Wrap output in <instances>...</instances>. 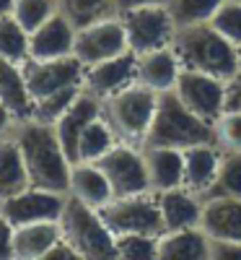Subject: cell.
<instances>
[{"mask_svg":"<svg viewBox=\"0 0 241 260\" xmlns=\"http://www.w3.org/2000/svg\"><path fill=\"white\" fill-rule=\"evenodd\" d=\"M24 159L29 185L39 190H50L57 195H68L70 182V159L55 136V127L47 122H39L34 117L18 120L13 136H11Z\"/></svg>","mask_w":241,"mask_h":260,"instance_id":"6da1fadb","label":"cell"},{"mask_svg":"<svg viewBox=\"0 0 241 260\" xmlns=\"http://www.w3.org/2000/svg\"><path fill=\"white\" fill-rule=\"evenodd\" d=\"M171 50L179 57V65L184 71L205 73L221 81H231L238 76V50L210 24L177 29L171 39Z\"/></svg>","mask_w":241,"mask_h":260,"instance_id":"7a4b0ae2","label":"cell"},{"mask_svg":"<svg viewBox=\"0 0 241 260\" xmlns=\"http://www.w3.org/2000/svg\"><path fill=\"white\" fill-rule=\"evenodd\" d=\"M203 143H215L213 125L205 122L203 117H197L194 112H189L174 91L158 94L156 115H153V122H150L143 148L161 146V148L184 151V148L203 146Z\"/></svg>","mask_w":241,"mask_h":260,"instance_id":"3957f363","label":"cell"},{"mask_svg":"<svg viewBox=\"0 0 241 260\" xmlns=\"http://www.w3.org/2000/svg\"><path fill=\"white\" fill-rule=\"evenodd\" d=\"M156 102L158 94H153L140 83H130L122 91L101 99V117L112 127L119 143L143 148L153 115H156Z\"/></svg>","mask_w":241,"mask_h":260,"instance_id":"277c9868","label":"cell"},{"mask_svg":"<svg viewBox=\"0 0 241 260\" xmlns=\"http://www.w3.org/2000/svg\"><path fill=\"white\" fill-rule=\"evenodd\" d=\"M60 229H62V242L70 245L83 260H119L117 237L104 224L96 208H89L73 198H65Z\"/></svg>","mask_w":241,"mask_h":260,"instance_id":"5b68a950","label":"cell"},{"mask_svg":"<svg viewBox=\"0 0 241 260\" xmlns=\"http://www.w3.org/2000/svg\"><path fill=\"white\" fill-rule=\"evenodd\" d=\"M99 213H101L104 224L112 229L114 237H122V234L161 237L164 234V221H161L156 192L130 195V198H114Z\"/></svg>","mask_w":241,"mask_h":260,"instance_id":"8992f818","label":"cell"},{"mask_svg":"<svg viewBox=\"0 0 241 260\" xmlns=\"http://www.w3.org/2000/svg\"><path fill=\"white\" fill-rule=\"evenodd\" d=\"M125 34H127V45L133 55H145V52H156L164 47H171V39L177 34V26L169 16L166 6H143L119 13Z\"/></svg>","mask_w":241,"mask_h":260,"instance_id":"52a82bcc","label":"cell"},{"mask_svg":"<svg viewBox=\"0 0 241 260\" xmlns=\"http://www.w3.org/2000/svg\"><path fill=\"white\" fill-rule=\"evenodd\" d=\"M125 52H130V45H127V34H125V24L119 13L75 29L73 57L83 62V68L104 62V60H114Z\"/></svg>","mask_w":241,"mask_h":260,"instance_id":"ba28073f","label":"cell"},{"mask_svg":"<svg viewBox=\"0 0 241 260\" xmlns=\"http://www.w3.org/2000/svg\"><path fill=\"white\" fill-rule=\"evenodd\" d=\"M96 164L106 175L109 185H112L114 198H130V195L153 192L150 182H148V169H145V159H143V148L117 143Z\"/></svg>","mask_w":241,"mask_h":260,"instance_id":"9c48e42d","label":"cell"},{"mask_svg":"<svg viewBox=\"0 0 241 260\" xmlns=\"http://www.w3.org/2000/svg\"><path fill=\"white\" fill-rule=\"evenodd\" d=\"M24 78L31 99H45L55 91L65 89H83V62L73 55L57 57V60H26Z\"/></svg>","mask_w":241,"mask_h":260,"instance_id":"30bf717a","label":"cell"},{"mask_svg":"<svg viewBox=\"0 0 241 260\" xmlns=\"http://www.w3.org/2000/svg\"><path fill=\"white\" fill-rule=\"evenodd\" d=\"M226 83L228 81L182 68L177 86H174V94L179 96V102L189 112H194L197 117H203L205 122L213 125L226 110Z\"/></svg>","mask_w":241,"mask_h":260,"instance_id":"8fae6325","label":"cell"},{"mask_svg":"<svg viewBox=\"0 0 241 260\" xmlns=\"http://www.w3.org/2000/svg\"><path fill=\"white\" fill-rule=\"evenodd\" d=\"M65 198L68 195H57L50 190L39 187H26L11 198L0 201V216L11 226H26V224H39V221H60Z\"/></svg>","mask_w":241,"mask_h":260,"instance_id":"7c38bea8","label":"cell"},{"mask_svg":"<svg viewBox=\"0 0 241 260\" xmlns=\"http://www.w3.org/2000/svg\"><path fill=\"white\" fill-rule=\"evenodd\" d=\"M135 62H138V55L125 52L114 60L89 65L83 71V91H89L96 99H106L122 91L125 86L135 83Z\"/></svg>","mask_w":241,"mask_h":260,"instance_id":"4fadbf2b","label":"cell"},{"mask_svg":"<svg viewBox=\"0 0 241 260\" xmlns=\"http://www.w3.org/2000/svg\"><path fill=\"white\" fill-rule=\"evenodd\" d=\"M96 117H101V99L91 96L89 91H81L78 99L65 110V115L52 125L55 127V136L65 151V156L70 159V164L78 161V141L81 133L86 130V125L94 122Z\"/></svg>","mask_w":241,"mask_h":260,"instance_id":"5bb4252c","label":"cell"},{"mask_svg":"<svg viewBox=\"0 0 241 260\" xmlns=\"http://www.w3.org/2000/svg\"><path fill=\"white\" fill-rule=\"evenodd\" d=\"M75 26L62 11L47 18L36 31L29 34V60H57L73 55Z\"/></svg>","mask_w":241,"mask_h":260,"instance_id":"9a60e30c","label":"cell"},{"mask_svg":"<svg viewBox=\"0 0 241 260\" xmlns=\"http://www.w3.org/2000/svg\"><path fill=\"white\" fill-rule=\"evenodd\" d=\"M200 229L213 242H231L241 245V201L236 198H213L203 201V219Z\"/></svg>","mask_w":241,"mask_h":260,"instance_id":"2e32d148","label":"cell"},{"mask_svg":"<svg viewBox=\"0 0 241 260\" xmlns=\"http://www.w3.org/2000/svg\"><path fill=\"white\" fill-rule=\"evenodd\" d=\"M158 211L164 232H179V229H200L203 219V198L189 187H171L164 192H156Z\"/></svg>","mask_w":241,"mask_h":260,"instance_id":"e0dca14e","label":"cell"},{"mask_svg":"<svg viewBox=\"0 0 241 260\" xmlns=\"http://www.w3.org/2000/svg\"><path fill=\"white\" fill-rule=\"evenodd\" d=\"M179 73H182V65H179V57L174 55L171 47L138 55V62H135V83L145 86V89H150L153 94L174 91Z\"/></svg>","mask_w":241,"mask_h":260,"instance_id":"ac0fdd59","label":"cell"},{"mask_svg":"<svg viewBox=\"0 0 241 260\" xmlns=\"http://www.w3.org/2000/svg\"><path fill=\"white\" fill-rule=\"evenodd\" d=\"M68 198L101 211L114 201L112 185H109L106 175L99 169V164L89 161H75L70 167V182H68Z\"/></svg>","mask_w":241,"mask_h":260,"instance_id":"d6986e66","label":"cell"},{"mask_svg":"<svg viewBox=\"0 0 241 260\" xmlns=\"http://www.w3.org/2000/svg\"><path fill=\"white\" fill-rule=\"evenodd\" d=\"M223 151L215 143H203V146H192L184 148V187L197 192L205 201L208 192L213 190V182L221 169Z\"/></svg>","mask_w":241,"mask_h":260,"instance_id":"ffe728a7","label":"cell"},{"mask_svg":"<svg viewBox=\"0 0 241 260\" xmlns=\"http://www.w3.org/2000/svg\"><path fill=\"white\" fill-rule=\"evenodd\" d=\"M143 159H145L148 182L153 192H164L184 185V151L148 146L143 148Z\"/></svg>","mask_w":241,"mask_h":260,"instance_id":"44dd1931","label":"cell"},{"mask_svg":"<svg viewBox=\"0 0 241 260\" xmlns=\"http://www.w3.org/2000/svg\"><path fill=\"white\" fill-rule=\"evenodd\" d=\"M60 242H62L60 221L13 226V260H42Z\"/></svg>","mask_w":241,"mask_h":260,"instance_id":"7402d4cb","label":"cell"},{"mask_svg":"<svg viewBox=\"0 0 241 260\" xmlns=\"http://www.w3.org/2000/svg\"><path fill=\"white\" fill-rule=\"evenodd\" d=\"M156 260H210V237L203 229L164 232Z\"/></svg>","mask_w":241,"mask_h":260,"instance_id":"603a6c76","label":"cell"},{"mask_svg":"<svg viewBox=\"0 0 241 260\" xmlns=\"http://www.w3.org/2000/svg\"><path fill=\"white\" fill-rule=\"evenodd\" d=\"M0 102L18 117V120H29L34 115V99L26 89V78L24 68L18 62L3 60L0 57Z\"/></svg>","mask_w":241,"mask_h":260,"instance_id":"cb8c5ba5","label":"cell"},{"mask_svg":"<svg viewBox=\"0 0 241 260\" xmlns=\"http://www.w3.org/2000/svg\"><path fill=\"white\" fill-rule=\"evenodd\" d=\"M29 187V175L13 138L0 141V201Z\"/></svg>","mask_w":241,"mask_h":260,"instance_id":"d4e9b609","label":"cell"},{"mask_svg":"<svg viewBox=\"0 0 241 260\" xmlns=\"http://www.w3.org/2000/svg\"><path fill=\"white\" fill-rule=\"evenodd\" d=\"M117 136L112 133V127L106 125L104 117H96L94 122L86 125V130L81 133V141H78V161H89V164H96L101 156H106L109 151L117 146Z\"/></svg>","mask_w":241,"mask_h":260,"instance_id":"484cf974","label":"cell"},{"mask_svg":"<svg viewBox=\"0 0 241 260\" xmlns=\"http://www.w3.org/2000/svg\"><path fill=\"white\" fill-rule=\"evenodd\" d=\"M223 0H169L166 8L177 29L184 26H197V24H208L213 13L218 11Z\"/></svg>","mask_w":241,"mask_h":260,"instance_id":"4316f807","label":"cell"},{"mask_svg":"<svg viewBox=\"0 0 241 260\" xmlns=\"http://www.w3.org/2000/svg\"><path fill=\"white\" fill-rule=\"evenodd\" d=\"M0 57L18 65L29 60V34L13 16H0Z\"/></svg>","mask_w":241,"mask_h":260,"instance_id":"83f0119b","label":"cell"},{"mask_svg":"<svg viewBox=\"0 0 241 260\" xmlns=\"http://www.w3.org/2000/svg\"><path fill=\"white\" fill-rule=\"evenodd\" d=\"M60 11L70 18L75 29L106 16H117L114 0H60Z\"/></svg>","mask_w":241,"mask_h":260,"instance_id":"f1b7e54d","label":"cell"},{"mask_svg":"<svg viewBox=\"0 0 241 260\" xmlns=\"http://www.w3.org/2000/svg\"><path fill=\"white\" fill-rule=\"evenodd\" d=\"M213 195L241 201V151H223L221 169H218V177L208 198H213Z\"/></svg>","mask_w":241,"mask_h":260,"instance_id":"f546056e","label":"cell"},{"mask_svg":"<svg viewBox=\"0 0 241 260\" xmlns=\"http://www.w3.org/2000/svg\"><path fill=\"white\" fill-rule=\"evenodd\" d=\"M60 11V3L57 0H16L13 6V18L21 24L26 34L36 31L47 18H52L55 13Z\"/></svg>","mask_w":241,"mask_h":260,"instance_id":"4dcf8cb0","label":"cell"},{"mask_svg":"<svg viewBox=\"0 0 241 260\" xmlns=\"http://www.w3.org/2000/svg\"><path fill=\"white\" fill-rule=\"evenodd\" d=\"M208 24L238 50L241 47V0H223Z\"/></svg>","mask_w":241,"mask_h":260,"instance_id":"1f68e13d","label":"cell"},{"mask_svg":"<svg viewBox=\"0 0 241 260\" xmlns=\"http://www.w3.org/2000/svg\"><path fill=\"white\" fill-rule=\"evenodd\" d=\"M83 89H65V91H55V94H50V96H45V99H36L34 102V120H39V122H47V125H55L62 115H65V110L78 99V94H81Z\"/></svg>","mask_w":241,"mask_h":260,"instance_id":"d6a6232c","label":"cell"},{"mask_svg":"<svg viewBox=\"0 0 241 260\" xmlns=\"http://www.w3.org/2000/svg\"><path fill=\"white\" fill-rule=\"evenodd\" d=\"M117 257L119 260H156L158 257V237L122 234V237H117Z\"/></svg>","mask_w":241,"mask_h":260,"instance_id":"836d02e7","label":"cell"},{"mask_svg":"<svg viewBox=\"0 0 241 260\" xmlns=\"http://www.w3.org/2000/svg\"><path fill=\"white\" fill-rule=\"evenodd\" d=\"M213 133L221 151H241V112L223 110V115L213 122Z\"/></svg>","mask_w":241,"mask_h":260,"instance_id":"e575fe53","label":"cell"},{"mask_svg":"<svg viewBox=\"0 0 241 260\" xmlns=\"http://www.w3.org/2000/svg\"><path fill=\"white\" fill-rule=\"evenodd\" d=\"M210 260H241V245L210 240Z\"/></svg>","mask_w":241,"mask_h":260,"instance_id":"d590c367","label":"cell"},{"mask_svg":"<svg viewBox=\"0 0 241 260\" xmlns=\"http://www.w3.org/2000/svg\"><path fill=\"white\" fill-rule=\"evenodd\" d=\"M0 260H13V226L0 216Z\"/></svg>","mask_w":241,"mask_h":260,"instance_id":"8d00e7d4","label":"cell"},{"mask_svg":"<svg viewBox=\"0 0 241 260\" xmlns=\"http://www.w3.org/2000/svg\"><path fill=\"white\" fill-rule=\"evenodd\" d=\"M226 110L241 112V76H236L226 83Z\"/></svg>","mask_w":241,"mask_h":260,"instance_id":"74e56055","label":"cell"},{"mask_svg":"<svg viewBox=\"0 0 241 260\" xmlns=\"http://www.w3.org/2000/svg\"><path fill=\"white\" fill-rule=\"evenodd\" d=\"M16 125H18V117L8 110L3 102H0V141L11 138V136H13V130H16Z\"/></svg>","mask_w":241,"mask_h":260,"instance_id":"f35d334b","label":"cell"},{"mask_svg":"<svg viewBox=\"0 0 241 260\" xmlns=\"http://www.w3.org/2000/svg\"><path fill=\"white\" fill-rule=\"evenodd\" d=\"M42 260H83L70 245H65V242H60V245H55L45 257H42Z\"/></svg>","mask_w":241,"mask_h":260,"instance_id":"ab89813d","label":"cell"},{"mask_svg":"<svg viewBox=\"0 0 241 260\" xmlns=\"http://www.w3.org/2000/svg\"><path fill=\"white\" fill-rule=\"evenodd\" d=\"M169 0H114V8L117 13L125 11H133V8H143V6H166Z\"/></svg>","mask_w":241,"mask_h":260,"instance_id":"60d3db41","label":"cell"},{"mask_svg":"<svg viewBox=\"0 0 241 260\" xmlns=\"http://www.w3.org/2000/svg\"><path fill=\"white\" fill-rule=\"evenodd\" d=\"M13 6H16V0H0V16H11Z\"/></svg>","mask_w":241,"mask_h":260,"instance_id":"b9f144b4","label":"cell"},{"mask_svg":"<svg viewBox=\"0 0 241 260\" xmlns=\"http://www.w3.org/2000/svg\"><path fill=\"white\" fill-rule=\"evenodd\" d=\"M238 76H241V47H238Z\"/></svg>","mask_w":241,"mask_h":260,"instance_id":"7bdbcfd3","label":"cell"}]
</instances>
